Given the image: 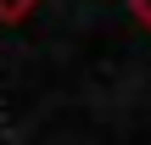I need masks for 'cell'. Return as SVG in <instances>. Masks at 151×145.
<instances>
[{
    "instance_id": "6da1fadb",
    "label": "cell",
    "mask_w": 151,
    "mask_h": 145,
    "mask_svg": "<svg viewBox=\"0 0 151 145\" xmlns=\"http://www.w3.org/2000/svg\"><path fill=\"white\" fill-rule=\"evenodd\" d=\"M34 6H39V0H0V22H22Z\"/></svg>"
},
{
    "instance_id": "7a4b0ae2",
    "label": "cell",
    "mask_w": 151,
    "mask_h": 145,
    "mask_svg": "<svg viewBox=\"0 0 151 145\" xmlns=\"http://www.w3.org/2000/svg\"><path fill=\"white\" fill-rule=\"evenodd\" d=\"M129 6H134V17H140V22L151 28V0H129Z\"/></svg>"
}]
</instances>
